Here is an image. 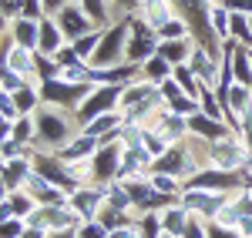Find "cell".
Instances as JSON below:
<instances>
[{
    "instance_id": "f907efd6",
    "label": "cell",
    "mask_w": 252,
    "mask_h": 238,
    "mask_svg": "<svg viewBox=\"0 0 252 238\" xmlns=\"http://www.w3.org/2000/svg\"><path fill=\"white\" fill-rule=\"evenodd\" d=\"M20 7H24V0H0V10H3L10 20L20 17Z\"/></svg>"
},
{
    "instance_id": "5bb4252c",
    "label": "cell",
    "mask_w": 252,
    "mask_h": 238,
    "mask_svg": "<svg viewBox=\"0 0 252 238\" xmlns=\"http://www.w3.org/2000/svg\"><path fill=\"white\" fill-rule=\"evenodd\" d=\"M222 107H225V121L232 124V131L239 128V121L252 114V84H242V80H235L232 87L222 94Z\"/></svg>"
},
{
    "instance_id": "94428289",
    "label": "cell",
    "mask_w": 252,
    "mask_h": 238,
    "mask_svg": "<svg viewBox=\"0 0 252 238\" xmlns=\"http://www.w3.org/2000/svg\"><path fill=\"white\" fill-rule=\"evenodd\" d=\"M249 27H252V17H249Z\"/></svg>"
},
{
    "instance_id": "83f0119b",
    "label": "cell",
    "mask_w": 252,
    "mask_h": 238,
    "mask_svg": "<svg viewBox=\"0 0 252 238\" xmlns=\"http://www.w3.org/2000/svg\"><path fill=\"white\" fill-rule=\"evenodd\" d=\"M14 101H17V111H20V114H34L40 104H44L37 84H24L20 91H14Z\"/></svg>"
},
{
    "instance_id": "e575fe53",
    "label": "cell",
    "mask_w": 252,
    "mask_h": 238,
    "mask_svg": "<svg viewBox=\"0 0 252 238\" xmlns=\"http://www.w3.org/2000/svg\"><path fill=\"white\" fill-rule=\"evenodd\" d=\"M108 205H111V208H121V212H135L125 181H111V185H108Z\"/></svg>"
},
{
    "instance_id": "60d3db41",
    "label": "cell",
    "mask_w": 252,
    "mask_h": 238,
    "mask_svg": "<svg viewBox=\"0 0 252 238\" xmlns=\"http://www.w3.org/2000/svg\"><path fill=\"white\" fill-rule=\"evenodd\" d=\"M158 91H161V98H165V104H175L178 98H189V94H185V91L178 87V80H175V78L161 80V84H158Z\"/></svg>"
},
{
    "instance_id": "44dd1931",
    "label": "cell",
    "mask_w": 252,
    "mask_h": 238,
    "mask_svg": "<svg viewBox=\"0 0 252 238\" xmlns=\"http://www.w3.org/2000/svg\"><path fill=\"white\" fill-rule=\"evenodd\" d=\"M64 44H67V37H64V30L58 27V20H54V17H44V20H40L37 54H44V57H54Z\"/></svg>"
},
{
    "instance_id": "681fc988",
    "label": "cell",
    "mask_w": 252,
    "mask_h": 238,
    "mask_svg": "<svg viewBox=\"0 0 252 238\" xmlns=\"http://www.w3.org/2000/svg\"><path fill=\"white\" fill-rule=\"evenodd\" d=\"M54 60H58V64H74V60H81V57L74 54V47H71V44H64L58 54H54Z\"/></svg>"
},
{
    "instance_id": "db71d44e",
    "label": "cell",
    "mask_w": 252,
    "mask_h": 238,
    "mask_svg": "<svg viewBox=\"0 0 252 238\" xmlns=\"http://www.w3.org/2000/svg\"><path fill=\"white\" fill-rule=\"evenodd\" d=\"M7 218H17V215H14V208H10V201L3 198V201H0V221H7Z\"/></svg>"
},
{
    "instance_id": "d6a6232c",
    "label": "cell",
    "mask_w": 252,
    "mask_h": 238,
    "mask_svg": "<svg viewBox=\"0 0 252 238\" xmlns=\"http://www.w3.org/2000/svg\"><path fill=\"white\" fill-rule=\"evenodd\" d=\"M158 37L161 40H182V37H192V27H189V20L182 17V14H175L161 30H158Z\"/></svg>"
},
{
    "instance_id": "ffe728a7",
    "label": "cell",
    "mask_w": 252,
    "mask_h": 238,
    "mask_svg": "<svg viewBox=\"0 0 252 238\" xmlns=\"http://www.w3.org/2000/svg\"><path fill=\"white\" fill-rule=\"evenodd\" d=\"M229 131H232L229 121H215L209 114H202V111L189 118V134H198V138H205V141H219V138H225Z\"/></svg>"
},
{
    "instance_id": "9c48e42d",
    "label": "cell",
    "mask_w": 252,
    "mask_h": 238,
    "mask_svg": "<svg viewBox=\"0 0 252 238\" xmlns=\"http://www.w3.org/2000/svg\"><path fill=\"white\" fill-rule=\"evenodd\" d=\"M27 225H37L51 235V232H74L81 218L71 212V205H37L34 215L27 218Z\"/></svg>"
},
{
    "instance_id": "277c9868",
    "label": "cell",
    "mask_w": 252,
    "mask_h": 238,
    "mask_svg": "<svg viewBox=\"0 0 252 238\" xmlns=\"http://www.w3.org/2000/svg\"><path fill=\"white\" fill-rule=\"evenodd\" d=\"M121 91H125V84H94L91 87V94L84 98V104L78 107V124H91L94 118L101 114H108V111H121L118 104H121Z\"/></svg>"
},
{
    "instance_id": "8992f818",
    "label": "cell",
    "mask_w": 252,
    "mask_h": 238,
    "mask_svg": "<svg viewBox=\"0 0 252 238\" xmlns=\"http://www.w3.org/2000/svg\"><path fill=\"white\" fill-rule=\"evenodd\" d=\"M121 158H125V144H121V138L104 141L94 155H91V175H94V185H111V181H118Z\"/></svg>"
},
{
    "instance_id": "9f6ffc18",
    "label": "cell",
    "mask_w": 252,
    "mask_h": 238,
    "mask_svg": "<svg viewBox=\"0 0 252 238\" xmlns=\"http://www.w3.org/2000/svg\"><path fill=\"white\" fill-rule=\"evenodd\" d=\"M7 30H10V17L0 10V34H7Z\"/></svg>"
},
{
    "instance_id": "ba28073f",
    "label": "cell",
    "mask_w": 252,
    "mask_h": 238,
    "mask_svg": "<svg viewBox=\"0 0 252 238\" xmlns=\"http://www.w3.org/2000/svg\"><path fill=\"white\" fill-rule=\"evenodd\" d=\"M229 195H232V191H205V188H189V185H185V191L178 195V201H182V208H185L189 215H202V218L212 221L215 215H219V208L229 201Z\"/></svg>"
},
{
    "instance_id": "d4e9b609",
    "label": "cell",
    "mask_w": 252,
    "mask_h": 238,
    "mask_svg": "<svg viewBox=\"0 0 252 238\" xmlns=\"http://www.w3.org/2000/svg\"><path fill=\"white\" fill-rule=\"evenodd\" d=\"M81 7H84V14L94 20L97 27H111L115 24V7H111V0H78Z\"/></svg>"
},
{
    "instance_id": "ac0fdd59",
    "label": "cell",
    "mask_w": 252,
    "mask_h": 238,
    "mask_svg": "<svg viewBox=\"0 0 252 238\" xmlns=\"http://www.w3.org/2000/svg\"><path fill=\"white\" fill-rule=\"evenodd\" d=\"M141 78L138 64H115V67H91V84H131Z\"/></svg>"
},
{
    "instance_id": "6da1fadb",
    "label": "cell",
    "mask_w": 252,
    "mask_h": 238,
    "mask_svg": "<svg viewBox=\"0 0 252 238\" xmlns=\"http://www.w3.org/2000/svg\"><path fill=\"white\" fill-rule=\"evenodd\" d=\"M34 128H37L34 151H61L81 131L78 118L71 111H61V107H51V104H40L34 111Z\"/></svg>"
},
{
    "instance_id": "30bf717a",
    "label": "cell",
    "mask_w": 252,
    "mask_h": 238,
    "mask_svg": "<svg viewBox=\"0 0 252 238\" xmlns=\"http://www.w3.org/2000/svg\"><path fill=\"white\" fill-rule=\"evenodd\" d=\"M152 171H161V175H175V178L189 181L195 171H198V164L192 161L189 148H185V141H178V144H168V148H165V155H158V158L152 161Z\"/></svg>"
},
{
    "instance_id": "c3c4849f",
    "label": "cell",
    "mask_w": 252,
    "mask_h": 238,
    "mask_svg": "<svg viewBox=\"0 0 252 238\" xmlns=\"http://www.w3.org/2000/svg\"><path fill=\"white\" fill-rule=\"evenodd\" d=\"M40 3H44V17H58L71 0H40Z\"/></svg>"
},
{
    "instance_id": "11a10c76",
    "label": "cell",
    "mask_w": 252,
    "mask_h": 238,
    "mask_svg": "<svg viewBox=\"0 0 252 238\" xmlns=\"http://www.w3.org/2000/svg\"><path fill=\"white\" fill-rule=\"evenodd\" d=\"M7 195H10V185H7V178H3V175H0V201L7 198Z\"/></svg>"
},
{
    "instance_id": "f35d334b",
    "label": "cell",
    "mask_w": 252,
    "mask_h": 238,
    "mask_svg": "<svg viewBox=\"0 0 252 238\" xmlns=\"http://www.w3.org/2000/svg\"><path fill=\"white\" fill-rule=\"evenodd\" d=\"M0 118H3V121L24 118V114L17 111V101H14V94H10V91H3V87H0Z\"/></svg>"
},
{
    "instance_id": "4fadbf2b",
    "label": "cell",
    "mask_w": 252,
    "mask_h": 238,
    "mask_svg": "<svg viewBox=\"0 0 252 238\" xmlns=\"http://www.w3.org/2000/svg\"><path fill=\"white\" fill-rule=\"evenodd\" d=\"M34 168H37L44 178H51L58 188H64V191H74V188H78V181L71 175L67 161H61L58 151H34Z\"/></svg>"
},
{
    "instance_id": "d590c367",
    "label": "cell",
    "mask_w": 252,
    "mask_h": 238,
    "mask_svg": "<svg viewBox=\"0 0 252 238\" xmlns=\"http://www.w3.org/2000/svg\"><path fill=\"white\" fill-rule=\"evenodd\" d=\"M141 148L152 155V158H158V155H165V148H168V141L158 134L155 128H141Z\"/></svg>"
},
{
    "instance_id": "b9f144b4",
    "label": "cell",
    "mask_w": 252,
    "mask_h": 238,
    "mask_svg": "<svg viewBox=\"0 0 252 238\" xmlns=\"http://www.w3.org/2000/svg\"><path fill=\"white\" fill-rule=\"evenodd\" d=\"M24 228H27L24 218H7V221H0V238H20Z\"/></svg>"
},
{
    "instance_id": "91938a15",
    "label": "cell",
    "mask_w": 252,
    "mask_h": 238,
    "mask_svg": "<svg viewBox=\"0 0 252 238\" xmlns=\"http://www.w3.org/2000/svg\"><path fill=\"white\" fill-rule=\"evenodd\" d=\"M246 238H252V232H249V235H246Z\"/></svg>"
},
{
    "instance_id": "f1b7e54d",
    "label": "cell",
    "mask_w": 252,
    "mask_h": 238,
    "mask_svg": "<svg viewBox=\"0 0 252 238\" xmlns=\"http://www.w3.org/2000/svg\"><path fill=\"white\" fill-rule=\"evenodd\" d=\"M101 37H104V27H94V30H88L84 37H78V40H71V47H74V54H78L84 64L91 60V54L97 51V44H101Z\"/></svg>"
},
{
    "instance_id": "6125c7cd",
    "label": "cell",
    "mask_w": 252,
    "mask_h": 238,
    "mask_svg": "<svg viewBox=\"0 0 252 238\" xmlns=\"http://www.w3.org/2000/svg\"><path fill=\"white\" fill-rule=\"evenodd\" d=\"M249 185H252V178H249Z\"/></svg>"
},
{
    "instance_id": "7c38bea8",
    "label": "cell",
    "mask_w": 252,
    "mask_h": 238,
    "mask_svg": "<svg viewBox=\"0 0 252 238\" xmlns=\"http://www.w3.org/2000/svg\"><path fill=\"white\" fill-rule=\"evenodd\" d=\"M185 185H189V188H205V191H235V188L246 185V175H242V171H222V168L212 164V168L195 171Z\"/></svg>"
},
{
    "instance_id": "4dcf8cb0",
    "label": "cell",
    "mask_w": 252,
    "mask_h": 238,
    "mask_svg": "<svg viewBox=\"0 0 252 238\" xmlns=\"http://www.w3.org/2000/svg\"><path fill=\"white\" fill-rule=\"evenodd\" d=\"M161 212H141L138 215V238H161Z\"/></svg>"
},
{
    "instance_id": "484cf974",
    "label": "cell",
    "mask_w": 252,
    "mask_h": 238,
    "mask_svg": "<svg viewBox=\"0 0 252 238\" xmlns=\"http://www.w3.org/2000/svg\"><path fill=\"white\" fill-rule=\"evenodd\" d=\"M175 74V67L168 64V60L161 57V54H155V57H148L145 64H141V80H152V84H161V80H168Z\"/></svg>"
},
{
    "instance_id": "7dc6e473",
    "label": "cell",
    "mask_w": 252,
    "mask_h": 238,
    "mask_svg": "<svg viewBox=\"0 0 252 238\" xmlns=\"http://www.w3.org/2000/svg\"><path fill=\"white\" fill-rule=\"evenodd\" d=\"M232 14H246V17H252V0H222Z\"/></svg>"
},
{
    "instance_id": "5b68a950",
    "label": "cell",
    "mask_w": 252,
    "mask_h": 238,
    "mask_svg": "<svg viewBox=\"0 0 252 238\" xmlns=\"http://www.w3.org/2000/svg\"><path fill=\"white\" fill-rule=\"evenodd\" d=\"M246 161H249V148L239 138V131H229L225 138L212 144V164L222 171H242L246 175Z\"/></svg>"
},
{
    "instance_id": "1f68e13d",
    "label": "cell",
    "mask_w": 252,
    "mask_h": 238,
    "mask_svg": "<svg viewBox=\"0 0 252 238\" xmlns=\"http://www.w3.org/2000/svg\"><path fill=\"white\" fill-rule=\"evenodd\" d=\"M152 188L155 191H161V195H172V198H178L182 191H185V181L175 178V175H161V171H152Z\"/></svg>"
},
{
    "instance_id": "2e32d148",
    "label": "cell",
    "mask_w": 252,
    "mask_h": 238,
    "mask_svg": "<svg viewBox=\"0 0 252 238\" xmlns=\"http://www.w3.org/2000/svg\"><path fill=\"white\" fill-rule=\"evenodd\" d=\"M54 20H58V27L64 30L67 44H71V40H78V37H84L88 30H94V27H97L94 20L84 14V7H81L78 0H71V3H67V7H64V10H61Z\"/></svg>"
},
{
    "instance_id": "ee69618b",
    "label": "cell",
    "mask_w": 252,
    "mask_h": 238,
    "mask_svg": "<svg viewBox=\"0 0 252 238\" xmlns=\"http://www.w3.org/2000/svg\"><path fill=\"white\" fill-rule=\"evenodd\" d=\"M111 7H115V17H131L138 10V0H111Z\"/></svg>"
},
{
    "instance_id": "816d5d0a",
    "label": "cell",
    "mask_w": 252,
    "mask_h": 238,
    "mask_svg": "<svg viewBox=\"0 0 252 238\" xmlns=\"http://www.w3.org/2000/svg\"><path fill=\"white\" fill-rule=\"evenodd\" d=\"M108 238H138V225H121V228H111Z\"/></svg>"
},
{
    "instance_id": "bcb514c9",
    "label": "cell",
    "mask_w": 252,
    "mask_h": 238,
    "mask_svg": "<svg viewBox=\"0 0 252 238\" xmlns=\"http://www.w3.org/2000/svg\"><path fill=\"white\" fill-rule=\"evenodd\" d=\"M235 131H239V138L246 141V148H249V155H252V114H246V118L239 121V128H235Z\"/></svg>"
},
{
    "instance_id": "680465c9",
    "label": "cell",
    "mask_w": 252,
    "mask_h": 238,
    "mask_svg": "<svg viewBox=\"0 0 252 238\" xmlns=\"http://www.w3.org/2000/svg\"><path fill=\"white\" fill-rule=\"evenodd\" d=\"M161 238H178V235H161Z\"/></svg>"
},
{
    "instance_id": "e0dca14e",
    "label": "cell",
    "mask_w": 252,
    "mask_h": 238,
    "mask_svg": "<svg viewBox=\"0 0 252 238\" xmlns=\"http://www.w3.org/2000/svg\"><path fill=\"white\" fill-rule=\"evenodd\" d=\"M121 128H125V111H108V114L94 118L91 124H84L81 131L94 134V138L101 141V144H104V141H115L118 134H121Z\"/></svg>"
},
{
    "instance_id": "74e56055",
    "label": "cell",
    "mask_w": 252,
    "mask_h": 238,
    "mask_svg": "<svg viewBox=\"0 0 252 238\" xmlns=\"http://www.w3.org/2000/svg\"><path fill=\"white\" fill-rule=\"evenodd\" d=\"M182 238H209V218H202V215H189V225H185Z\"/></svg>"
},
{
    "instance_id": "603a6c76",
    "label": "cell",
    "mask_w": 252,
    "mask_h": 238,
    "mask_svg": "<svg viewBox=\"0 0 252 238\" xmlns=\"http://www.w3.org/2000/svg\"><path fill=\"white\" fill-rule=\"evenodd\" d=\"M205 10H209V27H212L215 40H222V44L232 40V27H229V24H232V10H229L222 0H209Z\"/></svg>"
},
{
    "instance_id": "f6af8a7d",
    "label": "cell",
    "mask_w": 252,
    "mask_h": 238,
    "mask_svg": "<svg viewBox=\"0 0 252 238\" xmlns=\"http://www.w3.org/2000/svg\"><path fill=\"white\" fill-rule=\"evenodd\" d=\"M209 238H242V232H239V228H225V225L209 221Z\"/></svg>"
},
{
    "instance_id": "6f0895ef",
    "label": "cell",
    "mask_w": 252,
    "mask_h": 238,
    "mask_svg": "<svg viewBox=\"0 0 252 238\" xmlns=\"http://www.w3.org/2000/svg\"><path fill=\"white\" fill-rule=\"evenodd\" d=\"M47 238H78V235H74V232H51Z\"/></svg>"
},
{
    "instance_id": "f5cc1de1",
    "label": "cell",
    "mask_w": 252,
    "mask_h": 238,
    "mask_svg": "<svg viewBox=\"0 0 252 238\" xmlns=\"http://www.w3.org/2000/svg\"><path fill=\"white\" fill-rule=\"evenodd\" d=\"M20 238H47V232H44V228H37V225H27Z\"/></svg>"
},
{
    "instance_id": "7402d4cb",
    "label": "cell",
    "mask_w": 252,
    "mask_h": 238,
    "mask_svg": "<svg viewBox=\"0 0 252 238\" xmlns=\"http://www.w3.org/2000/svg\"><path fill=\"white\" fill-rule=\"evenodd\" d=\"M10 40L17 47H27V51H37V37H40V20H31V17H14L10 20Z\"/></svg>"
},
{
    "instance_id": "9a60e30c",
    "label": "cell",
    "mask_w": 252,
    "mask_h": 238,
    "mask_svg": "<svg viewBox=\"0 0 252 238\" xmlns=\"http://www.w3.org/2000/svg\"><path fill=\"white\" fill-rule=\"evenodd\" d=\"M20 188H24V191H31L37 205H67V198H71V191L58 188L51 178H44L37 168H34V171L24 178V185H20Z\"/></svg>"
},
{
    "instance_id": "8fae6325",
    "label": "cell",
    "mask_w": 252,
    "mask_h": 238,
    "mask_svg": "<svg viewBox=\"0 0 252 238\" xmlns=\"http://www.w3.org/2000/svg\"><path fill=\"white\" fill-rule=\"evenodd\" d=\"M104 201H108V185H81L71 191L67 205L81 221H94L97 212L104 208Z\"/></svg>"
},
{
    "instance_id": "f546056e",
    "label": "cell",
    "mask_w": 252,
    "mask_h": 238,
    "mask_svg": "<svg viewBox=\"0 0 252 238\" xmlns=\"http://www.w3.org/2000/svg\"><path fill=\"white\" fill-rule=\"evenodd\" d=\"M7 201H10V208H14V215L17 218H31L34 215V208H37V201H34V195L31 191H24V188H14L10 195H7Z\"/></svg>"
},
{
    "instance_id": "ab89813d",
    "label": "cell",
    "mask_w": 252,
    "mask_h": 238,
    "mask_svg": "<svg viewBox=\"0 0 252 238\" xmlns=\"http://www.w3.org/2000/svg\"><path fill=\"white\" fill-rule=\"evenodd\" d=\"M74 235L78 238H108V228L94 218V221H81L78 228H74Z\"/></svg>"
},
{
    "instance_id": "d6986e66",
    "label": "cell",
    "mask_w": 252,
    "mask_h": 238,
    "mask_svg": "<svg viewBox=\"0 0 252 238\" xmlns=\"http://www.w3.org/2000/svg\"><path fill=\"white\" fill-rule=\"evenodd\" d=\"M97 148H101V141H97L94 134L78 131V134H74V138H71V141H67V144L58 151V158H61V161H88V158L97 151Z\"/></svg>"
},
{
    "instance_id": "836d02e7",
    "label": "cell",
    "mask_w": 252,
    "mask_h": 238,
    "mask_svg": "<svg viewBox=\"0 0 252 238\" xmlns=\"http://www.w3.org/2000/svg\"><path fill=\"white\" fill-rule=\"evenodd\" d=\"M198 111L209 114V118H215V121H225V107H222V101H219V94H215L212 87L202 91V98H198Z\"/></svg>"
},
{
    "instance_id": "4316f807",
    "label": "cell",
    "mask_w": 252,
    "mask_h": 238,
    "mask_svg": "<svg viewBox=\"0 0 252 238\" xmlns=\"http://www.w3.org/2000/svg\"><path fill=\"white\" fill-rule=\"evenodd\" d=\"M185 225H189V212L182 208V201L161 212V228H165V235H178V238H182Z\"/></svg>"
},
{
    "instance_id": "7a4b0ae2",
    "label": "cell",
    "mask_w": 252,
    "mask_h": 238,
    "mask_svg": "<svg viewBox=\"0 0 252 238\" xmlns=\"http://www.w3.org/2000/svg\"><path fill=\"white\" fill-rule=\"evenodd\" d=\"M128 37H131V17L115 20L111 27H104V37L91 54V67H115V64H128Z\"/></svg>"
},
{
    "instance_id": "8d00e7d4",
    "label": "cell",
    "mask_w": 252,
    "mask_h": 238,
    "mask_svg": "<svg viewBox=\"0 0 252 238\" xmlns=\"http://www.w3.org/2000/svg\"><path fill=\"white\" fill-rule=\"evenodd\" d=\"M14 138L34 148V138H37V128H34V114H24V118L14 121Z\"/></svg>"
},
{
    "instance_id": "3957f363",
    "label": "cell",
    "mask_w": 252,
    "mask_h": 238,
    "mask_svg": "<svg viewBox=\"0 0 252 238\" xmlns=\"http://www.w3.org/2000/svg\"><path fill=\"white\" fill-rule=\"evenodd\" d=\"M91 87H94V84H64V80L51 78V80L40 84V98H44V104L61 107V111H71V114L78 118V107L84 104V98L91 94Z\"/></svg>"
},
{
    "instance_id": "7bdbcfd3",
    "label": "cell",
    "mask_w": 252,
    "mask_h": 238,
    "mask_svg": "<svg viewBox=\"0 0 252 238\" xmlns=\"http://www.w3.org/2000/svg\"><path fill=\"white\" fill-rule=\"evenodd\" d=\"M20 17L44 20V3H40V0H24V7H20Z\"/></svg>"
},
{
    "instance_id": "cb8c5ba5",
    "label": "cell",
    "mask_w": 252,
    "mask_h": 238,
    "mask_svg": "<svg viewBox=\"0 0 252 238\" xmlns=\"http://www.w3.org/2000/svg\"><path fill=\"white\" fill-rule=\"evenodd\" d=\"M192 51H195V37L161 40V44H158V54L168 60L172 67H178V64H189V60H192Z\"/></svg>"
},
{
    "instance_id": "52a82bcc",
    "label": "cell",
    "mask_w": 252,
    "mask_h": 238,
    "mask_svg": "<svg viewBox=\"0 0 252 238\" xmlns=\"http://www.w3.org/2000/svg\"><path fill=\"white\" fill-rule=\"evenodd\" d=\"M158 44H161L158 30H152L138 14H131V37H128V57H125V60L141 67L148 57H155V54H158Z\"/></svg>"
}]
</instances>
